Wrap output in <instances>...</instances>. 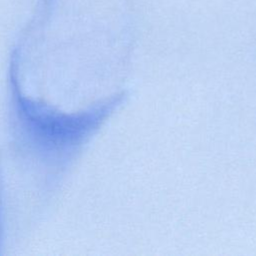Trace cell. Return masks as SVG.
I'll use <instances>...</instances> for the list:
<instances>
[{
  "instance_id": "cell-1",
  "label": "cell",
  "mask_w": 256,
  "mask_h": 256,
  "mask_svg": "<svg viewBox=\"0 0 256 256\" xmlns=\"http://www.w3.org/2000/svg\"><path fill=\"white\" fill-rule=\"evenodd\" d=\"M18 114L33 141L45 151L62 152L81 143L110 113L115 101L80 114L49 110L22 97L17 91Z\"/></svg>"
}]
</instances>
